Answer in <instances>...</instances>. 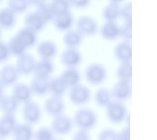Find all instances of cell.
<instances>
[{"label": "cell", "mask_w": 157, "mask_h": 140, "mask_svg": "<svg viewBox=\"0 0 157 140\" xmlns=\"http://www.w3.org/2000/svg\"><path fill=\"white\" fill-rule=\"evenodd\" d=\"M114 54L121 62L131 61L132 48L130 42L122 41L118 43L114 48Z\"/></svg>", "instance_id": "cell-19"}, {"label": "cell", "mask_w": 157, "mask_h": 140, "mask_svg": "<svg viewBox=\"0 0 157 140\" xmlns=\"http://www.w3.org/2000/svg\"><path fill=\"white\" fill-rule=\"evenodd\" d=\"M17 123L15 115L3 114L0 117V140L12 136Z\"/></svg>", "instance_id": "cell-14"}, {"label": "cell", "mask_w": 157, "mask_h": 140, "mask_svg": "<svg viewBox=\"0 0 157 140\" xmlns=\"http://www.w3.org/2000/svg\"><path fill=\"white\" fill-rule=\"evenodd\" d=\"M84 76L88 82L98 85L103 83L107 78V69L101 63L91 62L85 68Z\"/></svg>", "instance_id": "cell-2"}, {"label": "cell", "mask_w": 157, "mask_h": 140, "mask_svg": "<svg viewBox=\"0 0 157 140\" xmlns=\"http://www.w3.org/2000/svg\"><path fill=\"white\" fill-rule=\"evenodd\" d=\"M11 95L19 104H24L32 100L33 94L29 84L18 82L12 86Z\"/></svg>", "instance_id": "cell-12"}, {"label": "cell", "mask_w": 157, "mask_h": 140, "mask_svg": "<svg viewBox=\"0 0 157 140\" xmlns=\"http://www.w3.org/2000/svg\"><path fill=\"white\" fill-rule=\"evenodd\" d=\"M1 2V1H0V3Z\"/></svg>", "instance_id": "cell-47"}, {"label": "cell", "mask_w": 157, "mask_h": 140, "mask_svg": "<svg viewBox=\"0 0 157 140\" xmlns=\"http://www.w3.org/2000/svg\"><path fill=\"white\" fill-rule=\"evenodd\" d=\"M60 140V139H56V138H55V139H54V140Z\"/></svg>", "instance_id": "cell-46"}, {"label": "cell", "mask_w": 157, "mask_h": 140, "mask_svg": "<svg viewBox=\"0 0 157 140\" xmlns=\"http://www.w3.org/2000/svg\"><path fill=\"white\" fill-rule=\"evenodd\" d=\"M30 6L35 7V11L41 16L46 24L52 21L54 18V14L50 2L46 1H29Z\"/></svg>", "instance_id": "cell-20"}, {"label": "cell", "mask_w": 157, "mask_h": 140, "mask_svg": "<svg viewBox=\"0 0 157 140\" xmlns=\"http://www.w3.org/2000/svg\"><path fill=\"white\" fill-rule=\"evenodd\" d=\"M94 101L98 106L106 107L114 99L111 90L107 87H102L97 89L94 95Z\"/></svg>", "instance_id": "cell-30"}, {"label": "cell", "mask_w": 157, "mask_h": 140, "mask_svg": "<svg viewBox=\"0 0 157 140\" xmlns=\"http://www.w3.org/2000/svg\"><path fill=\"white\" fill-rule=\"evenodd\" d=\"M44 109L48 115L56 117L64 113L66 104L62 97L51 95L44 101Z\"/></svg>", "instance_id": "cell-9"}, {"label": "cell", "mask_w": 157, "mask_h": 140, "mask_svg": "<svg viewBox=\"0 0 157 140\" xmlns=\"http://www.w3.org/2000/svg\"><path fill=\"white\" fill-rule=\"evenodd\" d=\"M120 25L116 21H105L100 28V34L104 39L114 40L119 37Z\"/></svg>", "instance_id": "cell-26"}, {"label": "cell", "mask_w": 157, "mask_h": 140, "mask_svg": "<svg viewBox=\"0 0 157 140\" xmlns=\"http://www.w3.org/2000/svg\"><path fill=\"white\" fill-rule=\"evenodd\" d=\"M105 113L108 120L115 124L125 121L128 114L123 102L117 100H113L105 107Z\"/></svg>", "instance_id": "cell-3"}, {"label": "cell", "mask_w": 157, "mask_h": 140, "mask_svg": "<svg viewBox=\"0 0 157 140\" xmlns=\"http://www.w3.org/2000/svg\"><path fill=\"white\" fill-rule=\"evenodd\" d=\"M49 79L34 76L29 83L32 93L37 96H45L49 93Z\"/></svg>", "instance_id": "cell-25"}, {"label": "cell", "mask_w": 157, "mask_h": 140, "mask_svg": "<svg viewBox=\"0 0 157 140\" xmlns=\"http://www.w3.org/2000/svg\"><path fill=\"white\" fill-rule=\"evenodd\" d=\"M98 140H119L118 133L112 129L105 128L99 133Z\"/></svg>", "instance_id": "cell-38"}, {"label": "cell", "mask_w": 157, "mask_h": 140, "mask_svg": "<svg viewBox=\"0 0 157 140\" xmlns=\"http://www.w3.org/2000/svg\"><path fill=\"white\" fill-rule=\"evenodd\" d=\"M67 89V87L59 76L49 79V93L51 95L63 97Z\"/></svg>", "instance_id": "cell-31"}, {"label": "cell", "mask_w": 157, "mask_h": 140, "mask_svg": "<svg viewBox=\"0 0 157 140\" xmlns=\"http://www.w3.org/2000/svg\"><path fill=\"white\" fill-rule=\"evenodd\" d=\"M55 70V65L52 60L40 59L37 60L34 68V76L50 78Z\"/></svg>", "instance_id": "cell-16"}, {"label": "cell", "mask_w": 157, "mask_h": 140, "mask_svg": "<svg viewBox=\"0 0 157 140\" xmlns=\"http://www.w3.org/2000/svg\"><path fill=\"white\" fill-rule=\"evenodd\" d=\"M19 105L11 95H4L0 99V111L3 114L15 115L18 109Z\"/></svg>", "instance_id": "cell-29"}, {"label": "cell", "mask_w": 157, "mask_h": 140, "mask_svg": "<svg viewBox=\"0 0 157 140\" xmlns=\"http://www.w3.org/2000/svg\"><path fill=\"white\" fill-rule=\"evenodd\" d=\"M74 125L73 120L64 113L53 117L50 128L55 134L66 135L72 131Z\"/></svg>", "instance_id": "cell-6"}, {"label": "cell", "mask_w": 157, "mask_h": 140, "mask_svg": "<svg viewBox=\"0 0 157 140\" xmlns=\"http://www.w3.org/2000/svg\"><path fill=\"white\" fill-rule=\"evenodd\" d=\"M119 37L123 39V41H131L132 37V25L131 21H124L120 25Z\"/></svg>", "instance_id": "cell-37"}, {"label": "cell", "mask_w": 157, "mask_h": 140, "mask_svg": "<svg viewBox=\"0 0 157 140\" xmlns=\"http://www.w3.org/2000/svg\"></svg>", "instance_id": "cell-48"}, {"label": "cell", "mask_w": 157, "mask_h": 140, "mask_svg": "<svg viewBox=\"0 0 157 140\" xmlns=\"http://www.w3.org/2000/svg\"><path fill=\"white\" fill-rule=\"evenodd\" d=\"M34 134L32 126L21 123L16 125L12 136L14 140H33Z\"/></svg>", "instance_id": "cell-28"}, {"label": "cell", "mask_w": 157, "mask_h": 140, "mask_svg": "<svg viewBox=\"0 0 157 140\" xmlns=\"http://www.w3.org/2000/svg\"><path fill=\"white\" fill-rule=\"evenodd\" d=\"M121 1L111 0L102 10V16L105 21H116L120 18Z\"/></svg>", "instance_id": "cell-23"}, {"label": "cell", "mask_w": 157, "mask_h": 140, "mask_svg": "<svg viewBox=\"0 0 157 140\" xmlns=\"http://www.w3.org/2000/svg\"><path fill=\"white\" fill-rule=\"evenodd\" d=\"M59 76L68 88L81 83V73L76 68H66L61 72Z\"/></svg>", "instance_id": "cell-21"}, {"label": "cell", "mask_w": 157, "mask_h": 140, "mask_svg": "<svg viewBox=\"0 0 157 140\" xmlns=\"http://www.w3.org/2000/svg\"><path fill=\"white\" fill-rule=\"evenodd\" d=\"M68 96L73 104L82 105L89 102L91 98V91L87 86L79 83L70 88Z\"/></svg>", "instance_id": "cell-5"}, {"label": "cell", "mask_w": 157, "mask_h": 140, "mask_svg": "<svg viewBox=\"0 0 157 140\" xmlns=\"http://www.w3.org/2000/svg\"><path fill=\"white\" fill-rule=\"evenodd\" d=\"M120 18L123 19L124 21H131L132 5L131 2H127L121 6Z\"/></svg>", "instance_id": "cell-39"}, {"label": "cell", "mask_w": 157, "mask_h": 140, "mask_svg": "<svg viewBox=\"0 0 157 140\" xmlns=\"http://www.w3.org/2000/svg\"><path fill=\"white\" fill-rule=\"evenodd\" d=\"M17 23V14L7 6L0 9V29H12Z\"/></svg>", "instance_id": "cell-27"}, {"label": "cell", "mask_w": 157, "mask_h": 140, "mask_svg": "<svg viewBox=\"0 0 157 140\" xmlns=\"http://www.w3.org/2000/svg\"><path fill=\"white\" fill-rule=\"evenodd\" d=\"M24 26L33 30L36 32L42 31L46 23L35 10L27 13L24 18Z\"/></svg>", "instance_id": "cell-17"}, {"label": "cell", "mask_w": 157, "mask_h": 140, "mask_svg": "<svg viewBox=\"0 0 157 140\" xmlns=\"http://www.w3.org/2000/svg\"><path fill=\"white\" fill-rule=\"evenodd\" d=\"M110 90L113 99L123 102L131 96V83L130 82L118 80L114 84Z\"/></svg>", "instance_id": "cell-15"}, {"label": "cell", "mask_w": 157, "mask_h": 140, "mask_svg": "<svg viewBox=\"0 0 157 140\" xmlns=\"http://www.w3.org/2000/svg\"><path fill=\"white\" fill-rule=\"evenodd\" d=\"M19 76L16 66L13 64H6L0 68V82L5 87L14 85L18 82Z\"/></svg>", "instance_id": "cell-11"}, {"label": "cell", "mask_w": 157, "mask_h": 140, "mask_svg": "<svg viewBox=\"0 0 157 140\" xmlns=\"http://www.w3.org/2000/svg\"><path fill=\"white\" fill-rule=\"evenodd\" d=\"M71 6L78 8H85L87 7L91 2L90 0H73L70 1Z\"/></svg>", "instance_id": "cell-42"}, {"label": "cell", "mask_w": 157, "mask_h": 140, "mask_svg": "<svg viewBox=\"0 0 157 140\" xmlns=\"http://www.w3.org/2000/svg\"><path fill=\"white\" fill-rule=\"evenodd\" d=\"M36 51L41 59L52 60L57 54V44L51 39H44L37 44Z\"/></svg>", "instance_id": "cell-13"}, {"label": "cell", "mask_w": 157, "mask_h": 140, "mask_svg": "<svg viewBox=\"0 0 157 140\" xmlns=\"http://www.w3.org/2000/svg\"><path fill=\"white\" fill-rule=\"evenodd\" d=\"M37 34L36 31L24 26L19 29L15 35L28 48L37 44Z\"/></svg>", "instance_id": "cell-18"}, {"label": "cell", "mask_w": 157, "mask_h": 140, "mask_svg": "<svg viewBox=\"0 0 157 140\" xmlns=\"http://www.w3.org/2000/svg\"><path fill=\"white\" fill-rule=\"evenodd\" d=\"M41 108L36 101L33 100L23 104L22 108V117L24 123L31 126L37 124L42 118Z\"/></svg>", "instance_id": "cell-4"}, {"label": "cell", "mask_w": 157, "mask_h": 140, "mask_svg": "<svg viewBox=\"0 0 157 140\" xmlns=\"http://www.w3.org/2000/svg\"><path fill=\"white\" fill-rule=\"evenodd\" d=\"M37 60L33 55L25 53L17 57L16 66L20 75L28 76L33 73Z\"/></svg>", "instance_id": "cell-10"}, {"label": "cell", "mask_w": 157, "mask_h": 140, "mask_svg": "<svg viewBox=\"0 0 157 140\" xmlns=\"http://www.w3.org/2000/svg\"><path fill=\"white\" fill-rule=\"evenodd\" d=\"M118 133L119 140H130V128L129 126H126Z\"/></svg>", "instance_id": "cell-43"}, {"label": "cell", "mask_w": 157, "mask_h": 140, "mask_svg": "<svg viewBox=\"0 0 157 140\" xmlns=\"http://www.w3.org/2000/svg\"><path fill=\"white\" fill-rule=\"evenodd\" d=\"M54 16H59L71 12L70 1L53 0L50 2Z\"/></svg>", "instance_id": "cell-33"}, {"label": "cell", "mask_w": 157, "mask_h": 140, "mask_svg": "<svg viewBox=\"0 0 157 140\" xmlns=\"http://www.w3.org/2000/svg\"><path fill=\"white\" fill-rule=\"evenodd\" d=\"M5 88V87L3 86L2 83L0 82V99L5 95V94H4Z\"/></svg>", "instance_id": "cell-44"}, {"label": "cell", "mask_w": 157, "mask_h": 140, "mask_svg": "<svg viewBox=\"0 0 157 140\" xmlns=\"http://www.w3.org/2000/svg\"><path fill=\"white\" fill-rule=\"evenodd\" d=\"M74 21V16L71 12L55 16L52 21L56 29L59 31L64 32L71 29Z\"/></svg>", "instance_id": "cell-24"}, {"label": "cell", "mask_w": 157, "mask_h": 140, "mask_svg": "<svg viewBox=\"0 0 157 140\" xmlns=\"http://www.w3.org/2000/svg\"><path fill=\"white\" fill-rule=\"evenodd\" d=\"M55 134L50 127H44L39 128L34 134L35 140H53Z\"/></svg>", "instance_id": "cell-36"}, {"label": "cell", "mask_w": 157, "mask_h": 140, "mask_svg": "<svg viewBox=\"0 0 157 140\" xmlns=\"http://www.w3.org/2000/svg\"><path fill=\"white\" fill-rule=\"evenodd\" d=\"M73 120L78 130L89 132L96 126L98 117L96 113L91 109L81 107L75 112Z\"/></svg>", "instance_id": "cell-1"}, {"label": "cell", "mask_w": 157, "mask_h": 140, "mask_svg": "<svg viewBox=\"0 0 157 140\" xmlns=\"http://www.w3.org/2000/svg\"><path fill=\"white\" fill-rule=\"evenodd\" d=\"M72 140H91L88 131L78 130L74 133Z\"/></svg>", "instance_id": "cell-41"}, {"label": "cell", "mask_w": 157, "mask_h": 140, "mask_svg": "<svg viewBox=\"0 0 157 140\" xmlns=\"http://www.w3.org/2000/svg\"><path fill=\"white\" fill-rule=\"evenodd\" d=\"M84 36L78 29H71L64 32L63 42L67 48H76L82 43Z\"/></svg>", "instance_id": "cell-22"}, {"label": "cell", "mask_w": 157, "mask_h": 140, "mask_svg": "<svg viewBox=\"0 0 157 140\" xmlns=\"http://www.w3.org/2000/svg\"><path fill=\"white\" fill-rule=\"evenodd\" d=\"M7 43L11 55L17 57L26 53L28 48L15 35L11 37Z\"/></svg>", "instance_id": "cell-32"}, {"label": "cell", "mask_w": 157, "mask_h": 140, "mask_svg": "<svg viewBox=\"0 0 157 140\" xmlns=\"http://www.w3.org/2000/svg\"><path fill=\"white\" fill-rule=\"evenodd\" d=\"M1 37H2V30L0 29V40H1Z\"/></svg>", "instance_id": "cell-45"}, {"label": "cell", "mask_w": 157, "mask_h": 140, "mask_svg": "<svg viewBox=\"0 0 157 140\" xmlns=\"http://www.w3.org/2000/svg\"><path fill=\"white\" fill-rule=\"evenodd\" d=\"M76 29L84 36H91L97 32L98 23L95 18L89 15H82L77 19Z\"/></svg>", "instance_id": "cell-7"}, {"label": "cell", "mask_w": 157, "mask_h": 140, "mask_svg": "<svg viewBox=\"0 0 157 140\" xmlns=\"http://www.w3.org/2000/svg\"><path fill=\"white\" fill-rule=\"evenodd\" d=\"M60 60L66 68H76L82 61V55L78 48L66 47L60 54Z\"/></svg>", "instance_id": "cell-8"}, {"label": "cell", "mask_w": 157, "mask_h": 140, "mask_svg": "<svg viewBox=\"0 0 157 140\" xmlns=\"http://www.w3.org/2000/svg\"><path fill=\"white\" fill-rule=\"evenodd\" d=\"M7 6L17 15L25 12L30 6V4L29 1L10 0L7 2Z\"/></svg>", "instance_id": "cell-35"}, {"label": "cell", "mask_w": 157, "mask_h": 140, "mask_svg": "<svg viewBox=\"0 0 157 140\" xmlns=\"http://www.w3.org/2000/svg\"><path fill=\"white\" fill-rule=\"evenodd\" d=\"M11 55L7 43L0 40V62L8 60Z\"/></svg>", "instance_id": "cell-40"}, {"label": "cell", "mask_w": 157, "mask_h": 140, "mask_svg": "<svg viewBox=\"0 0 157 140\" xmlns=\"http://www.w3.org/2000/svg\"><path fill=\"white\" fill-rule=\"evenodd\" d=\"M115 75L118 80L130 82L132 76L131 61L121 62L116 70Z\"/></svg>", "instance_id": "cell-34"}]
</instances>
